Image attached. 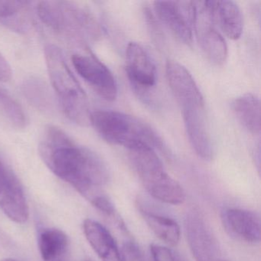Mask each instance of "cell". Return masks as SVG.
<instances>
[{
  "instance_id": "8992f818",
  "label": "cell",
  "mask_w": 261,
  "mask_h": 261,
  "mask_svg": "<svg viewBox=\"0 0 261 261\" xmlns=\"http://www.w3.org/2000/svg\"><path fill=\"white\" fill-rule=\"evenodd\" d=\"M129 152L131 163L142 184L152 198L175 205L184 202V189L165 170L155 149L149 146H140L129 149Z\"/></svg>"
},
{
  "instance_id": "7a4b0ae2",
  "label": "cell",
  "mask_w": 261,
  "mask_h": 261,
  "mask_svg": "<svg viewBox=\"0 0 261 261\" xmlns=\"http://www.w3.org/2000/svg\"><path fill=\"white\" fill-rule=\"evenodd\" d=\"M166 73L169 88L181 108L189 143L198 156L212 160L213 145L206 120L205 103L199 88L190 72L179 63L168 62Z\"/></svg>"
},
{
  "instance_id": "30bf717a",
  "label": "cell",
  "mask_w": 261,
  "mask_h": 261,
  "mask_svg": "<svg viewBox=\"0 0 261 261\" xmlns=\"http://www.w3.org/2000/svg\"><path fill=\"white\" fill-rule=\"evenodd\" d=\"M154 10L160 20L180 42L192 45L196 2L158 1L154 3Z\"/></svg>"
},
{
  "instance_id": "5b68a950",
  "label": "cell",
  "mask_w": 261,
  "mask_h": 261,
  "mask_svg": "<svg viewBox=\"0 0 261 261\" xmlns=\"http://www.w3.org/2000/svg\"><path fill=\"white\" fill-rule=\"evenodd\" d=\"M45 58L53 90L65 117L80 126L88 125L91 116L88 97L63 53L56 45H48L45 48Z\"/></svg>"
},
{
  "instance_id": "8fae6325",
  "label": "cell",
  "mask_w": 261,
  "mask_h": 261,
  "mask_svg": "<svg viewBox=\"0 0 261 261\" xmlns=\"http://www.w3.org/2000/svg\"><path fill=\"white\" fill-rule=\"evenodd\" d=\"M0 208L18 224L28 221L30 209L20 181L13 169L0 159Z\"/></svg>"
},
{
  "instance_id": "cb8c5ba5",
  "label": "cell",
  "mask_w": 261,
  "mask_h": 261,
  "mask_svg": "<svg viewBox=\"0 0 261 261\" xmlns=\"http://www.w3.org/2000/svg\"><path fill=\"white\" fill-rule=\"evenodd\" d=\"M13 75L11 66L8 61L0 53V82H7L10 81Z\"/></svg>"
},
{
  "instance_id": "7402d4cb",
  "label": "cell",
  "mask_w": 261,
  "mask_h": 261,
  "mask_svg": "<svg viewBox=\"0 0 261 261\" xmlns=\"http://www.w3.org/2000/svg\"><path fill=\"white\" fill-rule=\"evenodd\" d=\"M120 255L122 261H146L138 246L132 241H126L123 244Z\"/></svg>"
},
{
  "instance_id": "44dd1931",
  "label": "cell",
  "mask_w": 261,
  "mask_h": 261,
  "mask_svg": "<svg viewBox=\"0 0 261 261\" xmlns=\"http://www.w3.org/2000/svg\"><path fill=\"white\" fill-rule=\"evenodd\" d=\"M0 114L14 127L21 129L27 126V116L20 105L2 90H0Z\"/></svg>"
},
{
  "instance_id": "484cf974",
  "label": "cell",
  "mask_w": 261,
  "mask_h": 261,
  "mask_svg": "<svg viewBox=\"0 0 261 261\" xmlns=\"http://www.w3.org/2000/svg\"><path fill=\"white\" fill-rule=\"evenodd\" d=\"M220 261H229V260H225V259H221Z\"/></svg>"
},
{
  "instance_id": "4fadbf2b",
  "label": "cell",
  "mask_w": 261,
  "mask_h": 261,
  "mask_svg": "<svg viewBox=\"0 0 261 261\" xmlns=\"http://www.w3.org/2000/svg\"><path fill=\"white\" fill-rule=\"evenodd\" d=\"M226 230L233 238L247 244L260 241V218L256 212L241 208H227L221 215Z\"/></svg>"
},
{
  "instance_id": "9c48e42d",
  "label": "cell",
  "mask_w": 261,
  "mask_h": 261,
  "mask_svg": "<svg viewBox=\"0 0 261 261\" xmlns=\"http://www.w3.org/2000/svg\"><path fill=\"white\" fill-rule=\"evenodd\" d=\"M77 74L107 101H114L118 94L117 82L111 70L95 56L90 53H77L71 58Z\"/></svg>"
},
{
  "instance_id": "603a6c76",
  "label": "cell",
  "mask_w": 261,
  "mask_h": 261,
  "mask_svg": "<svg viewBox=\"0 0 261 261\" xmlns=\"http://www.w3.org/2000/svg\"><path fill=\"white\" fill-rule=\"evenodd\" d=\"M150 251L153 261H181L169 247L152 244Z\"/></svg>"
},
{
  "instance_id": "ffe728a7",
  "label": "cell",
  "mask_w": 261,
  "mask_h": 261,
  "mask_svg": "<svg viewBox=\"0 0 261 261\" xmlns=\"http://www.w3.org/2000/svg\"><path fill=\"white\" fill-rule=\"evenodd\" d=\"M22 91L27 100L37 109L50 111L53 108L51 94L43 82L30 77L24 82Z\"/></svg>"
},
{
  "instance_id": "5bb4252c",
  "label": "cell",
  "mask_w": 261,
  "mask_h": 261,
  "mask_svg": "<svg viewBox=\"0 0 261 261\" xmlns=\"http://www.w3.org/2000/svg\"><path fill=\"white\" fill-rule=\"evenodd\" d=\"M83 228L90 245L102 261H122L117 243L105 226L94 220L86 219Z\"/></svg>"
},
{
  "instance_id": "ac0fdd59",
  "label": "cell",
  "mask_w": 261,
  "mask_h": 261,
  "mask_svg": "<svg viewBox=\"0 0 261 261\" xmlns=\"http://www.w3.org/2000/svg\"><path fill=\"white\" fill-rule=\"evenodd\" d=\"M30 4L27 1H0V23L19 33L30 31L33 24Z\"/></svg>"
},
{
  "instance_id": "6da1fadb",
  "label": "cell",
  "mask_w": 261,
  "mask_h": 261,
  "mask_svg": "<svg viewBox=\"0 0 261 261\" xmlns=\"http://www.w3.org/2000/svg\"><path fill=\"white\" fill-rule=\"evenodd\" d=\"M39 152L55 175L71 185L90 202L105 194L102 189L110 179L105 162L60 128L45 127L39 140Z\"/></svg>"
},
{
  "instance_id": "ba28073f",
  "label": "cell",
  "mask_w": 261,
  "mask_h": 261,
  "mask_svg": "<svg viewBox=\"0 0 261 261\" xmlns=\"http://www.w3.org/2000/svg\"><path fill=\"white\" fill-rule=\"evenodd\" d=\"M213 1L196 2L194 27L201 49L207 59L222 65L227 57V45L222 35L215 27Z\"/></svg>"
},
{
  "instance_id": "3957f363",
  "label": "cell",
  "mask_w": 261,
  "mask_h": 261,
  "mask_svg": "<svg viewBox=\"0 0 261 261\" xmlns=\"http://www.w3.org/2000/svg\"><path fill=\"white\" fill-rule=\"evenodd\" d=\"M90 123L100 137L111 144L123 146L128 150L149 146L166 152L164 143L158 134L149 125L129 114L98 110L91 113Z\"/></svg>"
},
{
  "instance_id": "2e32d148",
  "label": "cell",
  "mask_w": 261,
  "mask_h": 261,
  "mask_svg": "<svg viewBox=\"0 0 261 261\" xmlns=\"http://www.w3.org/2000/svg\"><path fill=\"white\" fill-rule=\"evenodd\" d=\"M213 12L221 31L229 39L241 38L244 29V19L239 7L233 1H213Z\"/></svg>"
},
{
  "instance_id": "52a82bcc",
  "label": "cell",
  "mask_w": 261,
  "mask_h": 261,
  "mask_svg": "<svg viewBox=\"0 0 261 261\" xmlns=\"http://www.w3.org/2000/svg\"><path fill=\"white\" fill-rule=\"evenodd\" d=\"M126 72L139 97L146 102L150 100L149 94L156 85V67L141 44L132 42L126 46Z\"/></svg>"
},
{
  "instance_id": "d4e9b609",
  "label": "cell",
  "mask_w": 261,
  "mask_h": 261,
  "mask_svg": "<svg viewBox=\"0 0 261 261\" xmlns=\"http://www.w3.org/2000/svg\"><path fill=\"white\" fill-rule=\"evenodd\" d=\"M0 261H17L16 259H11V258H6V259H2Z\"/></svg>"
},
{
  "instance_id": "277c9868",
  "label": "cell",
  "mask_w": 261,
  "mask_h": 261,
  "mask_svg": "<svg viewBox=\"0 0 261 261\" xmlns=\"http://www.w3.org/2000/svg\"><path fill=\"white\" fill-rule=\"evenodd\" d=\"M40 20L56 34L80 44L95 42L101 35L100 25L86 9L68 1L38 3Z\"/></svg>"
},
{
  "instance_id": "d6986e66",
  "label": "cell",
  "mask_w": 261,
  "mask_h": 261,
  "mask_svg": "<svg viewBox=\"0 0 261 261\" xmlns=\"http://www.w3.org/2000/svg\"><path fill=\"white\" fill-rule=\"evenodd\" d=\"M141 214L151 230L165 244L171 247L178 244L181 230L175 220L143 209Z\"/></svg>"
},
{
  "instance_id": "7c38bea8",
  "label": "cell",
  "mask_w": 261,
  "mask_h": 261,
  "mask_svg": "<svg viewBox=\"0 0 261 261\" xmlns=\"http://www.w3.org/2000/svg\"><path fill=\"white\" fill-rule=\"evenodd\" d=\"M186 237L196 261H220L218 243L199 214L192 212L185 221Z\"/></svg>"
},
{
  "instance_id": "4316f807",
  "label": "cell",
  "mask_w": 261,
  "mask_h": 261,
  "mask_svg": "<svg viewBox=\"0 0 261 261\" xmlns=\"http://www.w3.org/2000/svg\"><path fill=\"white\" fill-rule=\"evenodd\" d=\"M85 261H91V260H89V259H88V260H85Z\"/></svg>"
},
{
  "instance_id": "e0dca14e",
  "label": "cell",
  "mask_w": 261,
  "mask_h": 261,
  "mask_svg": "<svg viewBox=\"0 0 261 261\" xmlns=\"http://www.w3.org/2000/svg\"><path fill=\"white\" fill-rule=\"evenodd\" d=\"M231 108L238 121L252 135L260 134V101L251 93L243 94L232 102Z\"/></svg>"
},
{
  "instance_id": "9a60e30c",
  "label": "cell",
  "mask_w": 261,
  "mask_h": 261,
  "mask_svg": "<svg viewBox=\"0 0 261 261\" xmlns=\"http://www.w3.org/2000/svg\"><path fill=\"white\" fill-rule=\"evenodd\" d=\"M39 247L43 261H71L69 239L59 229H45L39 237Z\"/></svg>"
}]
</instances>
